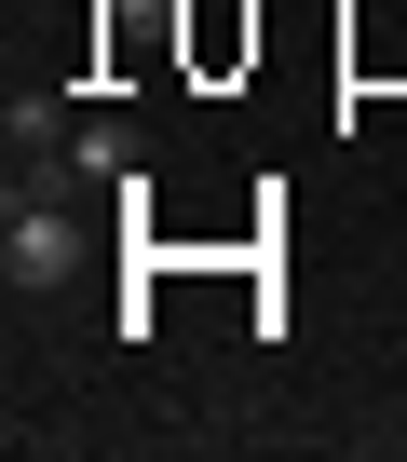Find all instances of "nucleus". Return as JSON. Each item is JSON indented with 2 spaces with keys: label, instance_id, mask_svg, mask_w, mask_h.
Instances as JSON below:
<instances>
[{
  "label": "nucleus",
  "instance_id": "obj_3",
  "mask_svg": "<svg viewBox=\"0 0 407 462\" xmlns=\"http://www.w3.org/2000/svg\"><path fill=\"white\" fill-rule=\"evenodd\" d=\"M0 136H14V163H55L82 123H68V96H14V109H0Z\"/></svg>",
  "mask_w": 407,
  "mask_h": 462
},
{
  "label": "nucleus",
  "instance_id": "obj_2",
  "mask_svg": "<svg viewBox=\"0 0 407 462\" xmlns=\"http://www.w3.org/2000/svg\"><path fill=\"white\" fill-rule=\"evenodd\" d=\"M14 177H55V190H136V177H149V150H136V123H109V109H95L55 163H14Z\"/></svg>",
  "mask_w": 407,
  "mask_h": 462
},
{
  "label": "nucleus",
  "instance_id": "obj_1",
  "mask_svg": "<svg viewBox=\"0 0 407 462\" xmlns=\"http://www.w3.org/2000/svg\"><path fill=\"white\" fill-rule=\"evenodd\" d=\"M0 273H14V286H68V273H82V217H68V190H55V177H14Z\"/></svg>",
  "mask_w": 407,
  "mask_h": 462
}]
</instances>
